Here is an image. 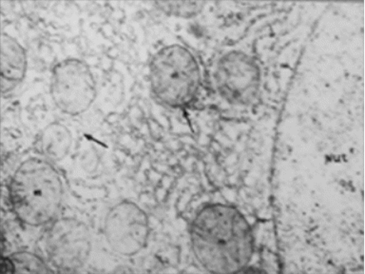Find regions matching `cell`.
<instances>
[{
    "label": "cell",
    "mask_w": 365,
    "mask_h": 274,
    "mask_svg": "<svg viewBox=\"0 0 365 274\" xmlns=\"http://www.w3.org/2000/svg\"><path fill=\"white\" fill-rule=\"evenodd\" d=\"M190 235L194 255L210 273H241L252 259L251 225L234 206L214 203L200 208Z\"/></svg>",
    "instance_id": "1"
},
{
    "label": "cell",
    "mask_w": 365,
    "mask_h": 274,
    "mask_svg": "<svg viewBox=\"0 0 365 274\" xmlns=\"http://www.w3.org/2000/svg\"><path fill=\"white\" fill-rule=\"evenodd\" d=\"M8 194L11 210L20 222L43 227L58 218L64 186L53 162L45 157H31L14 171Z\"/></svg>",
    "instance_id": "2"
},
{
    "label": "cell",
    "mask_w": 365,
    "mask_h": 274,
    "mask_svg": "<svg viewBox=\"0 0 365 274\" xmlns=\"http://www.w3.org/2000/svg\"><path fill=\"white\" fill-rule=\"evenodd\" d=\"M148 80L153 96L170 108H184L198 98L201 68L192 51L180 44L165 46L150 62Z\"/></svg>",
    "instance_id": "3"
},
{
    "label": "cell",
    "mask_w": 365,
    "mask_h": 274,
    "mask_svg": "<svg viewBox=\"0 0 365 274\" xmlns=\"http://www.w3.org/2000/svg\"><path fill=\"white\" fill-rule=\"evenodd\" d=\"M50 93L61 113L71 116L86 113L97 96L96 80L90 66L78 59L57 63L51 71Z\"/></svg>",
    "instance_id": "4"
},
{
    "label": "cell",
    "mask_w": 365,
    "mask_h": 274,
    "mask_svg": "<svg viewBox=\"0 0 365 274\" xmlns=\"http://www.w3.org/2000/svg\"><path fill=\"white\" fill-rule=\"evenodd\" d=\"M213 81L220 96L225 101L236 106H248L255 101L261 90V68L250 54L230 51L217 61Z\"/></svg>",
    "instance_id": "5"
},
{
    "label": "cell",
    "mask_w": 365,
    "mask_h": 274,
    "mask_svg": "<svg viewBox=\"0 0 365 274\" xmlns=\"http://www.w3.org/2000/svg\"><path fill=\"white\" fill-rule=\"evenodd\" d=\"M44 250L48 261L56 270L64 273L76 271L90 258V230L79 220L57 218L46 231Z\"/></svg>",
    "instance_id": "6"
},
{
    "label": "cell",
    "mask_w": 365,
    "mask_h": 274,
    "mask_svg": "<svg viewBox=\"0 0 365 274\" xmlns=\"http://www.w3.org/2000/svg\"><path fill=\"white\" fill-rule=\"evenodd\" d=\"M150 220L145 211L133 201L116 203L106 214L104 234L111 250L123 256H133L147 245Z\"/></svg>",
    "instance_id": "7"
},
{
    "label": "cell",
    "mask_w": 365,
    "mask_h": 274,
    "mask_svg": "<svg viewBox=\"0 0 365 274\" xmlns=\"http://www.w3.org/2000/svg\"><path fill=\"white\" fill-rule=\"evenodd\" d=\"M28 57L24 47L9 34H1V91L10 93L27 73Z\"/></svg>",
    "instance_id": "8"
},
{
    "label": "cell",
    "mask_w": 365,
    "mask_h": 274,
    "mask_svg": "<svg viewBox=\"0 0 365 274\" xmlns=\"http://www.w3.org/2000/svg\"><path fill=\"white\" fill-rule=\"evenodd\" d=\"M73 136L70 130L61 123L48 125L42 131L39 139V148L43 157L51 162L64 159L70 153Z\"/></svg>",
    "instance_id": "9"
},
{
    "label": "cell",
    "mask_w": 365,
    "mask_h": 274,
    "mask_svg": "<svg viewBox=\"0 0 365 274\" xmlns=\"http://www.w3.org/2000/svg\"><path fill=\"white\" fill-rule=\"evenodd\" d=\"M1 273H53V270L47 263L36 254L29 251H17L10 255L2 257Z\"/></svg>",
    "instance_id": "10"
},
{
    "label": "cell",
    "mask_w": 365,
    "mask_h": 274,
    "mask_svg": "<svg viewBox=\"0 0 365 274\" xmlns=\"http://www.w3.org/2000/svg\"><path fill=\"white\" fill-rule=\"evenodd\" d=\"M156 8L168 16L178 19H193L204 11L207 3L202 1H160L154 3Z\"/></svg>",
    "instance_id": "11"
}]
</instances>
